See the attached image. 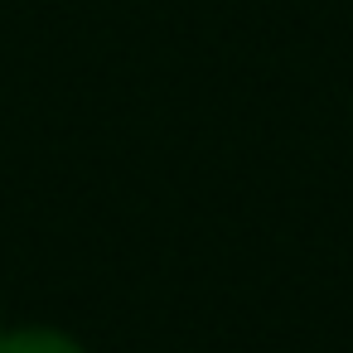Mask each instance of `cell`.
Segmentation results:
<instances>
[{
  "instance_id": "2",
  "label": "cell",
  "mask_w": 353,
  "mask_h": 353,
  "mask_svg": "<svg viewBox=\"0 0 353 353\" xmlns=\"http://www.w3.org/2000/svg\"><path fill=\"white\" fill-rule=\"evenodd\" d=\"M179 353H203V348H179Z\"/></svg>"
},
{
  "instance_id": "1",
  "label": "cell",
  "mask_w": 353,
  "mask_h": 353,
  "mask_svg": "<svg viewBox=\"0 0 353 353\" xmlns=\"http://www.w3.org/2000/svg\"><path fill=\"white\" fill-rule=\"evenodd\" d=\"M0 353H92L73 329L44 324V319H20V324H0Z\"/></svg>"
},
{
  "instance_id": "3",
  "label": "cell",
  "mask_w": 353,
  "mask_h": 353,
  "mask_svg": "<svg viewBox=\"0 0 353 353\" xmlns=\"http://www.w3.org/2000/svg\"><path fill=\"white\" fill-rule=\"evenodd\" d=\"M0 324H6V310H0Z\"/></svg>"
}]
</instances>
